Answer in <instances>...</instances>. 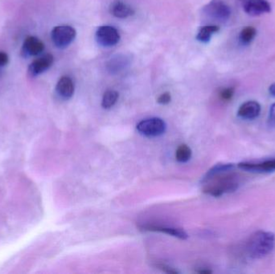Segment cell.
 Wrapping results in <instances>:
<instances>
[{
	"instance_id": "1",
	"label": "cell",
	"mask_w": 275,
	"mask_h": 274,
	"mask_svg": "<svg viewBox=\"0 0 275 274\" xmlns=\"http://www.w3.org/2000/svg\"><path fill=\"white\" fill-rule=\"evenodd\" d=\"M232 171L220 172L217 174L205 176L203 183H204L203 191L212 196L219 197L238 190L241 183L238 175Z\"/></svg>"
},
{
	"instance_id": "2",
	"label": "cell",
	"mask_w": 275,
	"mask_h": 274,
	"mask_svg": "<svg viewBox=\"0 0 275 274\" xmlns=\"http://www.w3.org/2000/svg\"><path fill=\"white\" fill-rule=\"evenodd\" d=\"M275 243V237L272 232L258 231L246 241V251L252 259H261L271 253Z\"/></svg>"
},
{
	"instance_id": "3",
	"label": "cell",
	"mask_w": 275,
	"mask_h": 274,
	"mask_svg": "<svg viewBox=\"0 0 275 274\" xmlns=\"http://www.w3.org/2000/svg\"><path fill=\"white\" fill-rule=\"evenodd\" d=\"M204 12L216 21L225 22L231 16V9L224 0H211L204 6Z\"/></svg>"
},
{
	"instance_id": "4",
	"label": "cell",
	"mask_w": 275,
	"mask_h": 274,
	"mask_svg": "<svg viewBox=\"0 0 275 274\" xmlns=\"http://www.w3.org/2000/svg\"><path fill=\"white\" fill-rule=\"evenodd\" d=\"M77 36L75 28L70 25H59L55 27L51 32L53 44L59 48H67L72 44Z\"/></svg>"
},
{
	"instance_id": "5",
	"label": "cell",
	"mask_w": 275,
	"mask_h": 274,
	"mask_svg": "<svg viewBox=\"0 0 275 274\" xmlns=\"http://www.w3.org/2000/svg\"><path fill=\"white\" fill-rule=\"evenodd\" d=\"M166 123L159 117H152L143 120L137 125V130L146 137H157L166 130Z\"/></svg>"
},
{
	"instance_id": "6",
	"label": "cell",
	"mask_w": 275,
	"mask_h": 274,
	"mask_svg": "<svg viewBox=\"0 0 275 274\" xmlns=\"http://www.w3.org/2000/svg\"><path fill=\"white\" fill-rule=\"evenodd\" d=\"M96 40L103 47H113L118 44L121 39L119 32L115 27L110 25L100 26L95 34Z\"/></svg>"
},
{
	"instance_id": "7",
	"label": "cell",
	"mask_w": 275,
	"mask_h": 274,
	"mask_svg": "<svg viewBox=\"0 0 275 274\" xmlns=\"http://www.w3.org/2000/svg\"><path fill=\"white\" fill-rule=\"evenodd\" d=\"M244 11L251 16H259L271 11V5L267 0H242Z\"/></svg>"
},
{
	"instance_id": "8",
	"label": "cell",
	"mask_w": 275,
	"mask_h": 274,
	"mask_svg": "<svg viewBox=\"0 0 275 274\" xmlns=\"http://www.w3.org/2000/svg\"><path fill=\"white\" fill-rule=\"evenodd\" d=\"M240 169L256 173H268L275 172V159H268L259 163H240L238 165Z\"/></svg>"
},
{
	"instance_id": "9",
	"label": "cell",
	"mask_w": 275,
	"mask_h": 274,
	"mask_svg": "<svg viewBox=\"0 0 275 274\" xmlns=\"http://www.w3.org/2000/svg\"><path fill=\"white\" fill-rule=\"evenodd\" d=\"M131 57L126 54H118L109 59L106 63V69L110 74H118L128 67Z\"/></svg>"
},
{
	"instance_id": "10",
	"label": "cell",
	"mask_w": 275,
	"mask_h": 274,
	"mask_svg": "<svg viewBox=\"0 0 275 274\" xmlns=\"http://www.w3.org/2000/svg\"><path fill=\"white\" fill-rule=\"evenodd\" d=\"M54 62V57L53 55L46 54L36 59L29 65V74L31 75L38 76L43 74L44 72L47 71L48 69H50Z\"/></svg>"
},
{
	"instance_id": "11",
	"label": "cell",
	"mask_w": 275,
	"mask_h": 274,
	"mask_svg": "<svg viewBox=\"0 0 275 274\" xmlns=\"http://www.w3.org/2000/svg\"><path fill=\"white\" fill-rule=\"evenodd\" d=\"M44 49V44L36 36H28L23 42L22 53L25 57H35L42 53Z\"/></svg>"
},
{
	"instance_id": "12",
	"label": "cell",
	"mask_w": 275,
	"mask_h": 274,
	"mask_svg": "<svg viewBox=\"0 0 275 274\" xmlns=\"http://www.w3.org/2000/svg\"><path fill=\"white\" fill-rule=\"evenodd\" d=\"M260 113V104L255 100H249L240 106L238 115L242 119L253 120L259 117Z\"/></svg>"
},
{
	"instance_id": "13",
	"label": "cell",
	"mask_w": 275,
	"mask_h": 274,
	"mask_svg": "<svg viewBox=\"0 0 275 274\" xmlns=\"http://www.w3.org/2000/svg\"><path fill=\"white\" fill-rule=\"evenodd\" d=\"M109 12L118 19H126L135 15L133 7L122 0H114L109 6Z\"/></svg>"
},
{
	"instance_id": "14",
	"label": "cell",
	"mask_w": 275,
	"mask_h": 274,
	"mask_svg": "<svg viewBox=\"0 0 275 274\" xmlns=\"http://www.w3.org/2000/svg\"><path fill=\"white\" fill-rule=\"evenodd\" d=\"M57 94L61 96V98L68 100L74 96L75 86H74L73 80L68 77V76H63L60 78L56 86Z\"/></svg>"
},
{
	"instance_id": "15",
	"label": "cell",
	"mask_w": 275,
	"mask_h": 274,
	"mask_svg": "<svg viewBox=\"0 0 275 274\" xmlns=\"http://www.w3.org/2000/svg\"><path fill=\"white\" fill-rule=\"evenodd\" d=\"M143 230L151 231V232H164L166 234L171 235L173 237L177 238L186 240L187 238V235L184 231L179 229V228H169V227L154 226V225H147V226L141 227Z\"/></svg>"
},
{
	"instance_id": "16",
	"label": "cell",
	"mask_w": 275,
	"mask_h": 274,
	"mask_svg": "<svg viewBox=\"0 0 275 274\" xmlns=\"http://www.w3.org/2000/svg\"><path fill=\"white\" fill-rule=\"evenodd\" d=\"M220 31V27L216 25H206L200 27L196 35V40L201 43H208L211 38Z\"/></svg>"
},
{
	"instance_id": "17",
	"label": "cell",
	"mask_w": 275,
	"mask_h": 274,
	"mask_svg": "<svg viewBox=\"0 0 275 274\" xmlns=\"http://www.w3.org/2000/svg\"><path fill=\"white\" fill-rule=\"evenodd\" d=\"M257 35V30L255 27H244L239 34V41L242 45H249L253 42L254 38Z\"/></svg>"
},
{
	"instance_id": "18",
	"label": "cell",
	"mask_w": 275,
	"mask_h": 274,
	"mask_svg": "<svg viewBox=\"0 0 275 274\" xmlns=\"http://www.w3.org/2000/svg\"><path fill=\"white\" fill-rule=\"evenodd\" d=\"M118 96H119V94L115 90H107L103 95L101 106L104 109H110L113 105H115L117 100H118Z\"/></svg>"
},
{
	"instance_id": "19",
	"label": "cell",
	"mask_w": 275,
	"mask_h": 274,
	"mask_svg": "<svg viewBox=\"0 0 275 274\" xmlns=\"http://www.w3.org/2000/svg\"><path fill=\"white\" fill-rule=\"evenodd\" d=\"M191 157V149L187 147V145H181L177 149L176 153L177 160L180 163H187Z\"/></svg>"
},
{
	"instance_id": "20",
	"label": "cell",
	"mask_w": 275,
	"mask_h": 274,
	"mask_svg": "<svg viewBox=\"0 0 275 274\" xmlns=\"http://www.w3.org/2000/svg\"><path fill=\"white\" fill-rule=\"evenodd\" d=\"M233 94H234V89L232 87H227L221 90L220 97L223 100H229L233 98Z\"/></svg>"
},
{
	"instance_id": "21",
	"label": "cell",
	"mask_w": 275,
	"mask_h": 274,
	"mask_svg": "<svg viewBox=\"0 0 275 274\" xmlns=\"http://www.w3.org/2000/svg\"><path fill=\"white\" fill-rule=\"evenodd\" d=\"M171 100H172V96L169 92L162 93L157 99L158 103H160L161 105H168L171 102Z\"/></svg>"
},
{
	"instance_id": "22",
	"label": "cell",
	"mask_w": 275,
	"mask_h": 274,
	"mask_svg": "<svg viewBox=\"0 0 275 274\" xmlns=\"http://www.w3.org/2000/svg\"><path fill=\"white\" fill-rule=\"evenodd\" d=\"M269 124L271 126H275V103L271 105L269 113Z\"/></svg>"
},
{
	"instance_id": "23",
	"label": "cell",
	"mask_w": 275,
	"mask_h": 274,
	"mask_svg": "<svg viewBox=\"0 0 275 274\" xmlns=\"http://www.w3.org/2000/svg\"><path fill=\"white\" fill-rule=\"evenodd\" d=\"M9 58L8 56L4 52L0 51V67L5 66L8 63Z\"/></svg>"
},
{
	"instance_id": "24",
	"label": "cell",
	"mask_w": 275,
	"mask_h": 274,
	"mask_svg": "<svg viewBox=\"0 0 275 274\" xmlns=\"http://www.w3.org/2000/svg\"><path fill=\"white\" fill-rule=\"evenodd\" d=\"M157 267L160 270H162L164 272L168 273V274H178L177 270H173V268H170V267L164 266V265H159Z\"/></svg>"
},
{
	"instance_id": "25",
	"label": "cell",
	"mask_w": 275,
	"mask_h": 274,
	"mask_svg": "<svg viewBox=\"0 0 275 274\" xmlns=\"http://www.w3.org/2000/svg\"><path fill=\"white\" fill-rule=\"evenodd\" d=\"M269 92L270 94L272 96H275V83L271 84V86L269 87Z\"/></svg>"
},
{
	"instance_id": "26",
	"label": "cell",
	"mask_w": 275,
	"mask_h": 274,
	"mask_svg": "<svg viewBox=\"0 0 275 274\" xmlns=\"http://www.w3.org/2000/svg\"><path fill=\"white\" fill-rule=\"evenodd\" d=\"M199 274H210V273H212V271H210V270H200V271H197Z\"/></svg>"
}]
</instances>
